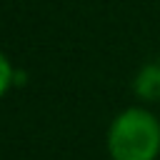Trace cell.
Returning <instances> with one entry per match:
<instances>
[{"label": "cell", "mask_w": 160, "mask_h": 160, "mask_svg": "<svg viewBox=\"0 0 160 160\" xmlns=\"http://www.w3.org/2000/svg\"><path fill=\"white\" fill-rule=\"evenodd\" d=\"M112 160H155L160 155V120L142 108H128L108 128Z\"/></svg>", "instance_id": "6da1fadb"}, {"label": "cell", "mask_w": 160, "mask_h": 160, "mask_svg": "<svg viewBox=\"0 0 160 160\" xmlns=\"http://www.w3.org/2000/svg\"><path fill=\"white\" fill-rule=\"evenodd\" d=\"M12 80H15V70H12V65H10V60L5 58V52L0 50V98L10 90V85H12Z\"/></svg>", "instance_id": "3957f363"}, {"label": "cell", "mask_w": 160, "mask_h": 160, "mask_svg": "<svg viewBox=\"0 0 160 160\" xmlns=\"http://www.w3.org/2000/svg\"><path fill=\"white\" fill-rule=\"evenodd\" d=\"M135 92L142 100H160V65H145L138 72Z\"/></svg>", "instance_id": "7a4b0ae2"}]
</instances>
